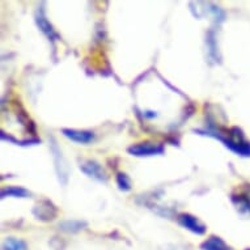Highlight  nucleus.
I'll return each instance as SVG.
<instances>
[{"label": "nucleus", "mask_w": 250, "mask_h": 250, "mask_svg": "<svg viewBox=\"0 0 250 250\" xmlns=\"http://www.w3.org/2000/svg\"><path fill=\"white\" fill-rule=\"evenodd\" d=\"M207 46H208L209 49V57L212 58V59H217V46L213 32H209L207 34Z\"/></svg>", "instance_id": "nucleus-15"}, {"label": "nucleus", "mask_w": 250, "mask_h": 250, "mask_svg": "<svg viewBox=\"0 0 250 250\" xmlns=\"http://www.w3.org/2000/svg\"><path fill=\"white\" fill-rule=\"evenodd\" d=\"M3 250H26V242L20 240V238L9 237L5 238L3 245H1Z\"/></svg>", "instance_id": "nucleus-12"}, {"label": "nucleus", "mask_w": 250, "mask_h": 250, "mask_svg": "<svg viewBox=\"0 0 250 250\" xmlns=\"http://www.w3.org/2000/svg\"><path fill=\"white\" fill-rule=\"evenodd\" d=\"M202 250H232L220 237L211 236L201 245Z\"/></svg>", "instance_id": "nucleus-9"}, {"label": "nucleus", "mask_w": 250, "mask_h": 250, "mask_svg": "<svg viewBox=\"0 0 250 250\" xmlns=\"http://www.w3.org/2000/svg\"><path fill=\"white\" fill-rule=\"evenodd\" d=\"M208 11L211 12V15H212L216 22H223V21L226 20V12L220 7H217L215 4H208Z\"/></svg>", "instance_id": "nucleus-16"}, {"label": "nucleus", "mask_w": 250, "mask_h": 250, "mask_svg": "<svg viewBox=\"0 0 250 250\" xmlns=\"http://www.w3.org/2000/svg\"><path fill=\"white\" fill-rule=\"evenodd\" d=\"M85 227L86 223L82 222V220H64L59 224V228L68 233H76L79 230L84 229Z\"/></svg>", "instance_id": "nucleus-11"}, {"label": "nucleus", "mask_w": 250, "mask_h": 250, "mask_svg": "<svg viewBox=\"0 0 250 250\" xmlns=\"http://www.w3.org/2000/svg\"><path fill=\"white\" fill-rule=\"evenodd\" d=\"M50 151L53 153L54 164H55V172H57L58 180L63 186L67 185L68 182V176H70V170H68V165H67V161L64 159V156L62 153L61 148L58 147L57 142L54 138H51L50 140Z\"/></svg>", "instance_id": "nucleus-2"}, {"label": "nucleus", "mask_w": 250, "mask_h": 250, "mask_svg": "<svg viewBox=\"0 0 250 250\" xmlns=\"http://www.w3.org/2000/svg\"><path fill=\"white\" fill-rule=\"evenodd\" d=\"M178 223L181 226L189 229L195 234H203L206 232V226L203 223L198 220L197 217L193 216L191 213H181L178 215Z\"/></svg>", "instance_id": "nucleus-7"}, {"label": "nucleus", "mask_w": 250, "mask_h": 250, "mask_svg": "<svg viewBox=\"0 0 250 250\" xmlns=\"http://www.w3.org/2000/svg\"><path fill=\"white\" fill-rule=\"evenodd\" d=\"M197 131V130H195ZM197 132L205 134V135L212 136L215 139H219L224 143L227 148L230 151L237 153L244 157H250V142L245 139V136L238 127H232L229 130H216V128H209V130H198Z\"/></svg>", "instance_id": "nucleus-1"}, {"label": "nucleus", "mask_w": 250, "mask_h": 250, "mask_svg": "<svg viewBox=\"0 0 250 250\" xmlns=\"http://www.w3.org/2000/svg\"><path fill=\"white\" fill-rule=\"evenodd\" d=\"M80 169L84 174H86L90 178L99 181V182H106L107 176L103 167L95 160H84L80 163Z\"/></svg>", "instance_id": "nucleus-4"}, {"label": "nucleus", "mask_w": 250, "mask_h": 250, "mask_svg": "<svg viewBox=\"0 0 250 250\" xmlns=\"http://www.w3.org/2000/svg\"><path fill=\"white\" fill-rule=\"evenodd\" d=\"M1 199H4L7 197H15V198H29L32 194L30 191L24 188H19V186H9V188H5V189L1 190Z\"/></svg>", "instance_id": "nucleus-10"}, {"label": "nucleus", "mask_w": 250, "mask_h": 250, "mask_svg": "<svg viewBox=\"0 0 250 250\" xmlns=\"http://www.w3.org/2000/svg\"><path fill=\"white\" fill-rule=\"evenodd\" d=\"M34 216L40 219V220H43V222H49V220H53L54 217L57 216L58 209L57 207L54 206L53 202L50 201H42L40 202L36 207L33 208Z\"/></svg>", "instance_id": "nucleus-6"}, {"label": "nucleus", "mask_w": 250, "mask_h": 250, "mask_svg": "<svg viewBox=\"0 0 250 250\" xmlns=\"http://www.w3.org/2000/svg\"><path fill=\"white\" fill-rule=\"evenodd\" d=\"M36 22H37V26L40 28V30L49 38L50 41L54 42L59 40V34L57 33V30L54 29L53 25L50 24V21L47 20L43 7H38V11L36 13Z\"/></svg>", "instance_id": "nucleus-5"}, {"label": "nucleus", "mask_w": 250, "mask_h": 250, "mask_svg": "<svg viewBox=\"0 0 250 250\" xmlns=\"http://www.w3.org/2000/svg\"><path fill=\"white\" fill-rule=\"evenodd\" d=\"M117 185H118L119 190L122 191H130L131 190V181L125 173H118L117 174Z\"/></svg>", "instance_id": "nucleus-14"}, {"label": "nucleus", "mask_w": 250, "mask_h": 250, "mask_svg": "<svg viewBox=\"0 0 250 250\" xmlns=\"http://www.w3.org/2000/svg\"><path fill=\"white\" fill-rule=\"evenodd\" d=\"M234 205L237 206V209L241 213H249L250 215V198L246 195H236L232 198Z\"/></svg>", "instance_id": "nucleus-13"}, {"label": "nucleus", "mask_w": 250, "mask_h": 250, "mask_svg": "<svg viewBox=\"0 0 250 250\" xmlns=\"http://www.w3.org/2000/svg\"><path fill=\"white\" fill-rule=\"evenodd\" d=\"M62 134L68 138V139L74 140L76 143L88 144L95 140V134L92 131H86V130H74V128H63Z\"/></svg>", "instance_id": "nucleus-8"}, {"label": "nucleus", "mask_w": 250, "mask_h": 250, "mask_svg": "<svg viewBox=\"0 0 250 250\" xmlns=\"http://www.w3.org/2000/svg\"><path fill=\"white\" fill-rule=\"evenodd\" d=\"M128 153L132 156H138V157H143V156H155V155H163L164 153V146L159 143H152V142H146V143H138L134 144L131 147H128Z\"/></svg>", "instance_id": "nucleus-3"}]
</instances>
